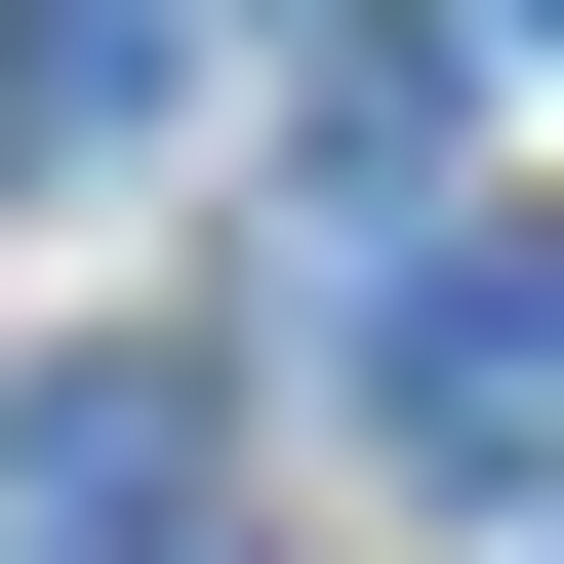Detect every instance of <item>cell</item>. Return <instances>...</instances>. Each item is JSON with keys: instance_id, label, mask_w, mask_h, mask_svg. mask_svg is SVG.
<instances>
[{"instance_id": "6da1fadb", "label": "cell", "mask_w": 564, "mask_h": 564, "mask_svg": "<svg viewBox=\"0 0 564 564\" xmlns=\"http://www.w3.org/2000/svg\"><path fill=\"white\" fill-rule=\"evenodd\" d=\"M403 484H484V524H564V242H403Z\"/></svg>"}, {"instance_id": "7a4b0ae2", "label": "cell", "mask_w": 564, "mask_h": 564, "mask_svg": "<svg viewBox=\"0 0 564 564\" xmlns=\"http://www.w3.org/2000/svg\"><path fill=\"white\" fill-rule=\"evenodd\" d=\"M0 564H242L202 364H41V403H0Z\"/></svg>"}, {"instance_id": "3957f363", "label": "cell", "mask_w": 564, "mask_h": 564, "mask_svg": "<svg viewBox=\"0 0 564 564\" xmlns=\"http://www.w3.org/2000/svg\"><path fill=\"white\" fill-rule=\"evenodd\" d=\"M524 41H564V0H524Z\"/></svg>"}]
</instances>
